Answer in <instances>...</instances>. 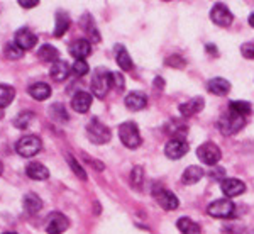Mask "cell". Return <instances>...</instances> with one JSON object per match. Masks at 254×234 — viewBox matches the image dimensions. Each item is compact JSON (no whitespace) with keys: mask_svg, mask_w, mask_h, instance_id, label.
<instances>
[{"mask_svg":"<svg viewBox=\"0 0 254 234\" xmlns=\"http://www.w3.org/2000/svg\"><path fill=\"white\" fill-rule=\"evenodd\" d=\"M119 138H121L122 145L127 146L129 150H136L142 143L139 129L134 122H124V124H121V127H119Z\"/></svg>","mask_w":254,"mask_h":234,"instance_id":"obj_1","label":"cell"},{"mask_svg":"<svg viewBox=\"0 0 254 234\" xmlns=\"http://www.w3.org/2000/svg\"><path fill=\"white\" fill-rule=\"evenodd\" d=\"M87 136L95 145H105L112 139V133L105 124H102L98 119H92L90 124L87 126Z\"/></svg>","mask_w":254,"mask_h":234,"instance_id":"obj_2","label":"cell"},{"mask_svg":"<svg viewBox=\"0 0 254 234\" xmlns=\"http://www.w3.org/2000/svg\"><path fill=\"white\" fill-rule=\"evenodd\" d=\"M207 212L212 217H217V219H229V217H234L236 205L231 199H219L208 205Z\"/></svg>","mask_w":254,"mask_h":234,"instance_id":"obj_3","label":"cell"},{"mask_svg":"<svg viewBox=\"0 0 254 234\" xmlns=\"http://www.w3.org/2000/svg\"><path fill=\"white\" fill-rule=\"evenodd\" d=\"M41 148H43L41 139L38 136H34V134H29V136H22L19 139L17 145H15V151L20 156H24V158H31V156L39 153Z\"/></svg>","mask_w":254,"mask_h":234,"instance_id":"obj_4","label":"cell"},{"mask_svg":"<svg viewBox=\"0 0 254 234\" xmlns=\"http://www.w3.org/2000/svg\"><path fill=\"white\" fill-rule=\"evenodd\" d=\"M110 88H112V83H110V72H107V70H97L95 75L92 78L93 95L98 98H104Z\"/></svg>","mask_w":254,"mask_h":234,"instance_id":"obj_5","label":"cell"},{"mask_svg":"<svg viewBox=\"0 0 254 234\" xmlns=\"http://www.w3.org/2000/svg\"><path fill=\"white\" fill-rule=\"evenodd\" d=\"M244 126H246V117H237V116H232V114L222 116L219 119V122H217L219 131L222 134H225V136H232V134L239 133Z\"/></svg>","mask_w":254,"mask_h":234,"instance_id":"obj_6","label":"cell"},{"mask_svg":"<svg viewBox=\"0 0 254 234\" xmlns=\"http://www.w3.org/2000/svg\"><path fill=\"white\" fill-rule=\"evenodd\" d=\"M196 156L202 163L205 165H215L219 163V159L222 158V151L219 150V146L214 143H203L196 148Z\"/></svg>","mask_w":254,"mask_h":234,"instance_id":"obj_7","label":"cell"},{"mask_svg":"<svg viewBox=\"0 0 254 234\" xmlns=\"http://www.w3.org/2000/svg\"><path fill=\"white\" fill-rule=\"evenodd\" d=\"M153 195L165 211H175V209H178V205H180L178 197H176L173 192L156 185V187H153Z\"/></svg>","mask_w":254,"mask_h":234,"instance_id":"obj_8","label":"cell"},{"mask_svg":"<svg viewBox=\"0 0 254 234\" xmlns=\"http://www.w3.org/2000/svg\"><path fill=\"white\" fill-rule=\"evenodd\" d=\"M68 226H69V221L66 216L61 214V212H53V214L48 216L44 228H46L48 234H63L68 229Z\"/></svg>","mask_w":254,"mask_h":234,"instance_id":"obj_9","label":"cell"},{"mask_svg":"<svg viewBox=\"0 0 254 234\" xmlns=\"http://www.w3.org/2000/svg\"><path fill=\"white\" fill-rule=\"evenodd\" d=\"M210 19L214 20V24H217V26L229 27L232 24V20H234V14L224 3H215L214 9L210 10Z\"/></svg>","mask_w":254,"mask_h":234,"instance_id":"obj_10","label":"cell"},{"mask_svg":"<svg viewBox=\"0 0 254 234\" xmlns=\"http://www.w3.org/2000/svg\"><path fill=\"white\" fill-rule=\"evenodd\" d=\"M188 150H190V146L185 139H170L165 146V155L170 159H180L188 153Z\"/></svg>","mask_w":254,"mask_h":234,"instance_id":"obj_11","label":"cell"},{"mask_svg":"<svg viewBox=\"0 0 254 234\" xmlns=\"http://www.w3.org/2000/svg\"><path fill=\"white\" fill-rule=\"evenodd\" d=\"M14 43L22 49V51H29L38 44V36L34 34L32 31H29L27 27H22L15 32V38H14Z\"/></svg>","mask_w":254,"mask_h":234,"instance_id":"obj_12","label":"cell"},{"mask_svg":"<svg viewBox=\"0 0 254 234\" xmlns=\"http://www.w3.org/2000/svg\"><path fill=\"white\" fill-rule=\"evenodd\" d=\"M220 188H222L224 195L225 197H237L241 194H244L246 192V185L243 180H237V178H225L220 182Z\"/></svg>","mask_w":254,"mask_h":234,"instance_id":"obj_13","label":"cell"},{"mask_svg":"<svg viewBox=\"0 0 254 234\" xmlns=\"http://www.w3.org/2000/svg\"><path fill=\"white\" fill-rule=\"evenodd\" d=\"M92 53V44L88 39H76L69 44V55L76 60H85Z\"/></svg>","mask_w":254,"mask_h":234,"instance_id":"obj_14","label":"cell"},{"mask_svg":"<svg viewBox=\"0 0 254 234\" xmlns=\"http://www.w3.org/2000/svg\"><path fill=\"white\" fill-rule=\"evenodd\" d=\"M71 107L75 112H80V114H85L87 110L92 107V95L88 92H76L75 95L71 98Z\"/></svg>","mask_w":254,"mask_h":234,"instance_id":"obj_15","label":"cell"},{"mask_svg":"<svg viewBox=\"0 0 254 234\" xmlns=\"http://www.w3.org/2000/svg\"><path fill=\"white\" fill-rule=\"evenodd\" d=\"M203 105H205L203 98L202 97H195V98H191V100L180 104L178 105V110H180V114H182V116L190 117V116H195V114H198L200 110L203 109Z\"/></svg>","mask_w":254,"mask_h":234,"instance_id":"obj_16","label":"cell"},{"mask_svg":"<svg viewBox=\"0 0 254 234\" xmlns=\"http://www.w3.org/2000/svg\"><path fill=\"white\" fill-rule=\"evenodd\" d=\"M126 107L129 109V110H141V109H144L146 105H147V97L144 95L142 92H130V93H127V97H126Z\"/></svg>","mask_w":254,"mask_h":234,"instance_id":"obj_17","label":"cell"},{"mask_svg":"<svg viewBox=\"0 0 254 234\" xmlns=\"http://www.w3.org/2000/svg\"><path fill=\"white\" fill-rule=\"evenodd\" d=\"M207 88H208V92L214 93V95L224 97L231 92V83H229L225 78H212V80H208Z\"/></svg>","mask_w":254,"mask_h":234,"instance_id":"obj_18","label":"cell"},{"mask_svg":"<svg viewBox=\"0 0 254 234\" xmlns=\"http://www.w3.org/2000/svg\"><path fill=\"white\" fill-rule=\"evenodd\" d=\"M26 173L32 180H46V178H49V170L43 165V163H38V161L29 163V165L26 166Z\"/></svg>","mask_w":254,"mask_h":234,"instance_id":"obj_19","label":"cell"},{"mask_svg":"<svg viewBox=\"0 0 254 234\" xmlns=\"http://www.w3.org/2000/svg\"><path fill=\"white\" fill-rule=\"evenodd\" d=\"M69 70H71V68H69V65L66 63V61L58 60L56 63H53V67H51V70H49V73H51L53 80L63 81V80H66V78H68Z\"/></svg>","mask_w":254,"mask_h":234,"instance_id":"obj_20","label":"cell"},{"mask_svg":"<svg viewBox=\"0 0 254 234\" xmlns=\"http://www.w3.org/2000/svg\"><path fill=\"white\" fill-rule=\"evenodd\" d=\"M69 24H71V20H69V15L66 14V12L64 10L56 12V26H55V32H53V36H55V38H61V36L68 31Z\"/></svg>","mask_w":254,"mask_h":234,"instance_id":"obj_21","label":"cell"},{"mask_svg":"<svg viewBox=\"0 0 254 234\" xmlns=\"http://www.w3.org/2000/svg\"><path fill=\"white\" fill-rule=\"evenodd\" d=\"M176 228H178V231L182 234H200L202 233L200 226L196 224L195 221H191L190 217H180V219L176 221Z\"/></svg>","mask_w":254,"mask_h":234,"instance_id":"obj_22","label":"cell"},{"mask_svg":"<svg viewBox=\"0 0 254 234\" xmlns=\"http://www.w3.org/2000/svg\"><path fill=\"white\" fill-rule=\"evenodd\" d=\"M29 93L36 100H46V98L51 97V87L48 83H44V81H38V83L29 87Z\"/></svg>","mask_w":254,"mask_h":234,"instance_id":"obj_23","label":"cell"},{"mask_svg":"<svg viewBox=\"0 0 254 234\" xmlns=\"http://www.w3.org/2000/svg\"><path fill=\"white\" fill-rule=\"evenodd\" d=\"M38 58L41 61H46V63H56L60 58V51L51 44H43L38 51Z\"/></svg>","mask_w":254,"mask_h":234,"instance_id":"obj_24","label":"cell"},{"mask_svg":"<svg viewBox=\"0 0 254 234\" xmlns=\"http://www.w3.org/2000/svg\"><path fill=\"white\" fill-rule=\"evenodd\" d=\"M116 60H117V65L124 70V72H129V70H132L134 67L129 53H127V49L122 46V44H117L116 46Z\"/></svg>","mask_w":254,"mask_h":234,"instance_id":"obj_25","label":"cell"},{"mask_svg":"<svg viewBox=\"0 0 254 234\" xmlns=\"http://www.w3.org/2000/svg\"><path fill=\"white\" fill-rule=\"evenodd\" d=\"M251 104L249 102H244V100H234L229 104V114L232 116H237V117H246L251 114Z\"/></svg>","mask_w":254,"mask_h":234,"instance_id":"obj_26","label":"cell"},{"mask_svg":"<svg viewBox=\"0 0 254 234\" xmlns=\"http://www.w3.org/2000/svg\"><path fill=\"white\" fill-rule=\"evenodd\" d=\"M203 178V170L200 166H188L185 171H183V183L185 185H193V183H198L200 180Z\"/></svg>","mask_w":254,"mask_h":234,"instance_id":"obj_27","label":"cell"},{"mask_svg":"<svg viewBox=\"0 0 254 234\" xmlns=\"http://www.w3.org/2000/svg\"><path fill=\"white\" fill-rule=\"evenodd\" d=\"M22 205H24V209H26V212H29V214H38L41 209H43V200L36 194H27L24 197Z\"/></svg>","mask_w":254,"mask_h":234,"instance_id":"obj_28","label":"cell"},{"mask_svg":"<svg viewBox=\"0 0 254 234\" xmlns=\"http://www.w3.org/2000/svg\"><path fill=\"white\" fill-rule=\"evenodd\" d=\"M14 97H15V88L14 87L5 85V83L0 85V109L9 107V105L12 104V100H14Z\"/></svg>","mask_w":254,"mask_h":234,"instance_id":"obj_29","label":"cell"},{"mask_svg":"<svg viewBox=\"0 0 254 234\" xmlns=\"http://www.w3.org/2000/svg\"><path fill=\"white\" fill-rule=\"evenodd\" d=\"M166 133L173 136V139H183L187 136V126L180 124L178 121H170L166 124Z\"/></svg>","mask_w":254,"mask_h":234,"instance_id":"obj_30","label":"cell"},{"mask_svg":"<svg viewBox=\"0 0 254 234\" xmlns=\"http://www.w3.org/2000/svg\"><path fill=\"white\" fill-rule=\"evenodd\" d=\"M81 26H83V29L87 31V34H88V38L93 41V43H98L100 41V34H98V31H97V27H95V24H93V20L92 17L87 14L83 19H81Z\"/></svg>","mask_w":254,"mask_h":234,"instance_id":"obj_31","label":"cell"},{"mask_svg":"<svg viewBox=\"0 0 254 234\" xmlns=\"http://www.w3.org/2000/svg\"><path fill=\"white\" fill-rule=\"evenodd\" d=\"M49 116L51 119H55V121L58 122H66L68 121V112L64 110V107L61 104H53L51 107H49Z\"/></svg>","mask_w":254,"mask_h":234,"instance_id":"obj_32","label":"cell"},{"mask_svg":"<svg viewBox=\"0 0 254 234\" xmlns=\"http://www.w3.org/2000/svg\"><path fill=\"white\" fill-rule=\"evenodd\" d=\"M32 119H34V112H31V110H24V112H20L19 116L14 119V126L19 127V129H26V127L31 124Z\"/></svg>","mask_w":254,"mask_h":234,"instance_id":"obj_33","label":"cell"},{"mask_svg":"<svg viewBox=\"0 0 254 234\" xmlns=\"http://www.w3.org/2000/svg\"><path fill=\"white\" fill-rule=\"evenodd\" d=\"M66 161H68L69 168L73 170V173L78 176L80 180H87V171H85V170H83V166H81L80 163L76 161L75 156H73V155H66Z\"/></svg>","mask_w":254,"mask_h":234,"instance_id":"obj_34","label":"cell"},{"mask_svg":"<svg viewBox=\"0 0 254 234\" xmlns=\"http://www.w3.org/2000/svg\"><path fill=\"white\" fill-rule=\"evenodd\" d=\"M3 53H5V56L9 60H20L24 56V51L15 43L5 44V48H3Z\"/></svg>","mask_w":254,"mask_h":234,"instance_id":"obj_35","label":"cell"},{"mask_svg":"<svg viewBox=\"0 0 254 234\" xmlns=\"http://www.w3.org/2000/svg\"><path fill=\"white\" fill-rule=\"evenodd\" d=\"M142 180H144V170L141 166H134L132 173H130V183L134 188H141L142 187Z\"/></svg>","mask_w":254,"mask_h":234,"instance_id":"obj_36","label":"cell"},{"mask_svg":"<svg viewBox=\"0 0 254 234\" xmlns=\"http://www.w3.org/2000/svg\"><path fill=\"white\" fill-rule=\"evenodd\" d=\"M71 73L75 77H83L88 73V63L85 60H76L71 67Z\"/></svg>","mask_w":254,"mask_h":234,"instance_id":"obj_37","label":"cell"},{"mask_svg":"<svg viewBox=\"0 0 254 234\" xmlns=\"http://www.w3.org/2000/svg\"><path fill=\"white\" fill-rule=\"evenodd\" d=\"M110 83H112L114 88L122 90L124 88V77L117 72H110Z\"/></svg>","mask_w":254,"mask_h":234,"instance_id":"obj_38","label":"cell"},{"mask_svg":"<svg viewBox=\"0 0 254 234\" xmlns=\"http://www.w3.org/2000/svg\"><path fill=\"white\" fill-rule=\"evenodd\" d=\"M241 53H243L244 58L248 60H254V44L253 43H246L241 46Z\"/></svg>","mask_w":254,"mask_h":234,"instance_id":"obj_39","label":"cell"},{"mask_svg":"<svg viewBox=\"0 0 254 234\" xmlns=\"http://www.w3.org/2000/svg\"><path fill=\"white\" fill-rule=\"evenodd\" d=\"M166 65L175 68H183L185 67V61H183V58H180V56H170V58H166Z\"/></svg>","mask_w":254,"mask_h":234,"instance_id":"obj_40","label":"cell"},{"mask_svg":"<svg viewBox=\"0 0 254 234\" xmlns=\"http://www.w3.org/2000/svg\"><path fill=\"white\" fill-rule=\"evenodd\" d=\"M19 5H22L24 9H32V7L39 5V0H19Z\"/></svg>","mask_w":254,"mask_h":234,"instance_id":"obj_41","label":"cell"},{"mask_svg":"<svg viewBox=\"0 0 254 234\" xmlns=\"http://www.w3.org/2000/svg\"><path fill=\"white\" fill-rule=\"evenodd\" d=\"M224 175H225V170L224 168H214V171H212V178H219L220 182H222V178H224Z\"/></svg>","mask_w":254,"mask_h":234,"instance_id":"obj_42","label":"cell"},{"mask_svg":"<svg viewBox=\"0 0 254 234\" xmlns=\"http://www.w3.org/2000/svg\"><path fill=\"white\" fill-rule=\"evenodd\" d=\"M205 48H207V53L210 51L212 55H217V49H215V46H214V44H207Z\"/></svg>","mask_w":254,"mask_h":234,"instance_id":"obj_43","label":"cell"},{"mask_svg":"<svg viewBox=\"0 0 254 234\" xmlns=\"http://www.w3.org/2000/svg\"><path fill=\"white\" fill-rule=\"evenodd\" d=\"M249 24H251V26L254 27V12H253L251 15H249Z\"/></svg>","mask_w":254,"mask_h":234,"instance_id":"obj_44","label":"cell"},{"mask_svg":"<svg viewBox=\"0 0 254 234\" xmlns=\"http://www.w3.org/2000/svg\"><path fill=\"white\" fill-rule=\"evenodd\" d=\"M2 171H3V165H2V161H0V175H2Z\"/></svg>","mask_w":254,"mask_h":234,"instance_id":"obj_45","label":"cell"},{"mask_svg":"<svg viewBox=\"0 0 254 234\" xmlns=\"http://www.w3.org/2000/svg\"><path fill=\"white\" fill-rule=\"evenodd\" d=\"M3 234H15V233H3Z\"/></svg>","mask_w":254,"mask_h":234,"instance_id":"obj_46","label":"cell"}]
</instances>
